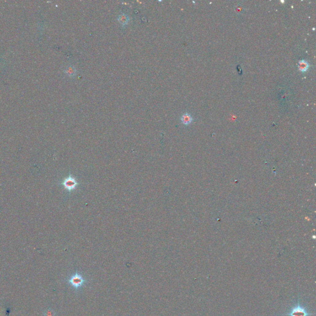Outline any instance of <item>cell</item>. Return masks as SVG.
Listing matches in <instances>:
<instances>
[{"instance_id": "277c9868", "label": "cell", "mask_w": 316, "mask_h": 316, "mask_svg": "<svg viewBox=\"0 0 316 316\" xmlns=\"http://www.w3.org/2000/svg\"><path fill=\"white\" fill-rule=\"evenodd\" d=\"M117 21L122 26H125L129 23L130 19L127 14L125 13H121L118 16Z\"/></svg>"}, {"instance_id": "8992f818", "label": "cell", "mask_w": 316, "mask_h": 316, "mask_svg": "<svg viewBox=\"0 0 316 316\" xmlns=\"http://www.w3.org/2000/svg\"><path fill=\"white\" fill-rule=\"evenodd\" d=\"M180 120L184 125H188L192 123L193 121V118L190 114L185 113L182 116Z\"/></svg>"}, {"instance_id": "ba28073f", "label": "cell", "mask_w": 316, "mask_h": 316, "mask_svg": "<svg viewBox=\"0 0 316 316\" xmlns=\"http://www.w3.org/2000/svg\"><path fill=\"white\" fill-rule=\"evenodd\" d=\"M44 315L45 316H54L55 315V312H54V310H51L50 309H48V310H45Z\"/></svg>"}, {"instance_id": "52a82bcc", "label": "cell", "mask_w": 316, "mask_h": 316, "mask_svg": "<svg viewBox=\"0 0 316 316\" xmlns=\"http://www.w3.org/2000/svg\"><path fill=\"white\" fill-rule=\"evenodd\" d=\"M299 70L301 72H306L309 68V64L305 60H301L298 62Z\"/></svg>"}, {"instance_id": "3957f363", "label": "cell", "mask_w": 316, "mask_h": 316, "mask_svg": "<svg viewBox=\"0 0 316 316\" xmlns=\"http://www.w3.org/2000/svg\"><path fill=\"white\" fill-rule=\"evenodd\" d=\"M62 184L66 190L71 192L76 188L78 185V182L75 178L72 176H69L64 180Z\"/></svg>"}, {"instance_id": "7a4b0ae2", "label": "cell", "mask_w": 316, "mask_h": 316, "mask_svg": "<svg viewBox=\"0 0 316 316\" xmlns=\"http://www.w3.org/2000/svg\"><path fill=\"white\" fill-rule=\"evenodd\" d=\"M314 314L309 312L306 309L300 304L298 302L297 304L291 307L289 312L283 314L285 316H310Z\"/></svg>"}, {"instance_id": "6da1fadb", "label": "cell", "mask_w": 316, "mask_h": 316, "mask_svg": "<svg viewBox=\"0 0 316 316\" xmlns=\"http://www.w3.org/2000/svg\"><path fill=\"white\" fill-rule=\"evenodd\" d=\"M67 284L75 291L82 290L90 283V279L77 270L66 278Z\"/></svg>"}, {"instance_id": "5b68a950", "label": "cell", "mask_w": 316, "mask_h": 316, "mask_svg": "<svg viewBox=\"0 0 316 316\" xmlns=\"http://www.w3.org/2000/svg\"><path fill=\"white\" fill-rule=\"evenodd\" d=\"M64 73L70 77H73L77 75V69L72 65H69L64 69Z\"/></svg>"}]
</instances>
